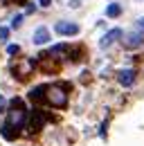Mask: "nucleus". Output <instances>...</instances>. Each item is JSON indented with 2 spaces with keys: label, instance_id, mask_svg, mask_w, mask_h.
Segmentation results:
<instances>
[{
  "label": "nucleus",
  "instance_id": "f3484780",
  "mask_svg": "<svg viewBox=\"0 0 144 146\" xmlns=\"http://www.w3.org/2000/svg\"><path fill=\"white\" fill-rule=\"evenodd\" d=\"M137 27H140V29H144V18H140V23H137Z\"/></svg>",
  "mask_w": 144,
  "mask_h": 146
},
{
  "label": "nucleus",
  "instance_id": "1a4fd4ad",
  "mask_svg": "<svg viewBox=\"0 0 144 146\" xmlns=\"http://www.w3.org/2000/svg\"><path fill=\"white\" fill-rule=\"evenodd\" d=\"M117 81H119L124 88H128V86H133V81H135V72H133V70H119Z\"/></svg>",
  "mask_w": 144,
  "mask_h": 146
},
{
  "label": "nucleus",
  "instance_id": "9d476101",
  "mask_svg": "<svg viewBox=\"0 0 144 146\" xmlns=\"http://www.w3.org/2000/svg\"><path fill=\"white\" fill-rule=\"evenodd\" d=\"M119 14H122V7H119L117 2H110L106 7V16L108 18H115V16H119Z\"/></svg>",
  "mask_w": 144,
  "mask_h": 146
},
{
  "label": "nucleus",
  "instance_id": "4468645a",
  "mask_svg": "<svg viewBox=\"0 0 144 146\" xmlns=\"http://www.w3.org/2000/svg\"><path fill=\"white\" fill-rule=\"evenodd\" d=\"M20 23H23V16H16V18L11 20V27H20Z\"/></svg>",
  "mask_w": 144,
  "mask_h": 146
},
{
  "label": "nucleus",
  "instance_id": "7ed1b4c3",
  "mask_svg": "<svg viewBox=\"0 0 144 146\" xmlns=\"http://www.w3.org/2000/svg\"><path fill=\"white\" fill-rule=\"evenodd\" d=\"M32 70H34V61L32 58H16V61H11V74L16 79H27L32 74Z\"/></svg>",
  "mask_w": 144,
  "mask_h": 146
},
{
  "label": "nucleus",
  "instance_id": "20e7f679",
  "mask_svg": "<svg viewBox=\"0 0 144 146\" xmlns=\"http://www.w3.org/2000/svg\"><path fill=\"white\" fill-rule=\"evenodd\" d=\"M54 29H56V34H61V36H74V34H79V25H77V23H70V20H59V23L54 25Z\"/></svg>",
  "mask_w": 144,
  "mask_h": 146
},
{
  "label": "nucleus",
  "instance_id": "2eb2a0df",
  "mask_svg": "<svg viewBox=\"0 0 144 146\" xmlns=\"http://www.w3.org/2000/svg\"><path fill=\"white\" fill-rule=\"evenodd\" d=\"M7 108V99H5V97H2V94H0V112H2V110Z\"/></svg>",
  "mask_w": 144,
  "mask_h": 146
},
{
  "label": "nucleus",
  "instance_id": "423d86ee",
  "mask_svg": "<svg viewBox=\"0 0 144 146\" xmlns=\"http://www.w3.org/2000/svg\"><path fill=\"white\" fill-rule=\"evenodd\" d=\"M43 121H45L43 112H41V110H34V112L29 115V121H27V128H29L32 133H36L38 128H43Z\"/></svg>",
  "mask_w": 144,
  "mask_h": 146
},
{
  "label": "nucleus",
  "instance_id": "39448f33",
  "mask_svg": "<svg viewBox=\"0 0 144 146\" xmlns=\"http://www.w3.org/2000/svg\"><path fill=\"white\" fill-rule=\"evenodd\" d=\"M142 43H144V29H140V27H137V32H131V34H126V38H124L126 47H140Z\"/></svg>",
  "mask_w": 144,
  "mask_h": 146
},
{
  "label": "nucleus",
  "instance_id": "6e6552de",
  "mask_svg": "<svg viewBox=\"0 0 144 146\" xmlns=\"http://www.w3.org/2000/svg\"><path fill=\"white\" fill-rule=\"evenodd\" d=\"M119 36H122V29H119V27H115V29H110V32L104 34V38L99 40V45H101V47H108V45H113Z\"/></svg>",
  "mask_w": 144,
  "mask_h": 146
},
{
  "label": "nucleus",
  "instance_id": "f03ea898",
  "mask_svg": "<svg viewBox=\"0 0 144 146\" xmlns=\"http://www.w3.org/2000/svg\"><path fill=\"white\" fill-rule=\"evenodd\" d=\"M45 99H47V104L54 106V108H65V106H68V92H65L63 86H59V83L45 86Z\"/></svg>",
  "mask_w": 144,
  "mask_h": 146
},
{
  "label": "nucleus",
  "instance_id": "0eeeda50",
  "mask_svg": "<svg viewBox=\"0 0 144 146\" xmlns=\"http://www.w3.org/2000/svg\"><path fill=\"white\" fill-rule=\"evenodd\" d=\"M32 40H34V45H45V43H50V29H47V27H36Z\"/></svg>",
  "mask_w": 144,
  "mask_h": 146
},
{
  "label": "nucleus",
  "instance_id": "ddd939ff",
  "mask_svg": "<svg viewBox=\"0 0 144 146\" xmlns=\"http://www.w3.org/2000/svg\"><path fill=\"white\" fill-rule=\"evenodd\" d=\"M18 52H20V47H18V45H7V54H18Z\"/></svg>",
  "mask_w": 144,
  "mask_h": 146
},
{
  "label": "nucleus",
  "instance_id": "f8f14e48",
  "mask_svg": "<svg viewBox=\"0 0 144 146\" xmlns=\"http://www.w3.org/2000/svg\"><path fill=\"white\" fill-rule=\"evenodd\" d=\"M9 38V27H0V43H5Z\"/></svg>",
  "mask_w": 144,
  "mask_h": 146
},
{
  "label": "nucleus",
  "instance_id": "dca6fc26",
  "mask_svg": "<svg viewBox=\"0 0 144 146\" xmlns=\"http://www.w3.org/2000/svg\"><path fill=\"white\" fill-rule=\"evenodd\" d=\"M38 5H41V7H50V5H52V0H38Z\"/></svg>",
  "mask_w": 144,
  "mask_h": 146
},
{
  "label": "nucleus",
  "instance_id": "9b49d317",
  "mask_svg": "<svg viewBox=\"0 0 144 146\" xmlns=\"http://www.w3.org/2000/svg\"><path fill=\"white\" fill-rule=\"evenodd\" d=\"M41 97H45V86H36L34 90L29 92V99H32V101H38Z\"/></svg>",
  "mask_w": 144,
  "mask_h": 146
},
{
  "label": "nucleus",
  "instance_id": "f257e3e1",
  "mask_svg": "<svg viewBox=\"0 0 144 146\" xmlns=\"http://www.w3.org/2000/svg\"><path fill=\"white\" fill-rule=\"evenodd\" d=\"M27 121H29V110L23 106L20 99H14V101H11V108L7 110V121H5V126H2V130H0L2 137L14 139L18 130L27 126Z\"/></svg>",
  "mask_w": 144,
  "mask_h": 146
}]
</instances>
